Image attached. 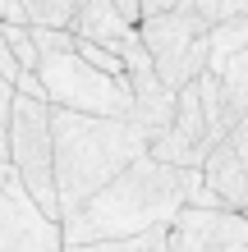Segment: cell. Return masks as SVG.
<instances>
[{
    "label": "cell",
    "mask_w": 248,
    "mask_h": 252,
    "mask_svg": "<svg viewBox=\"0 0 248 252\" xmlns=\"http://www.w3.org/2000/svg\"><path fill=\"white\" fill-rule=\"evenodd\" d=\"M202 170L170 165L142 152L134 165H124L106 188H97L87 202L60 220L65 243H97V239H134L156 225H175V216L193 202Z\"/></svg>",
    "instance_id": "6da1fadb"
},
{
    "label": "cell",
    "mask_w": 248,
    "mask_h": 252,
    "mask_svg": "<svg viewBox=\"0 0 248 252\" xmlns=\"http://www.w3.org/2000/svg\"><path fill=\"white\" fill-rule=\"evenodd\" d=\"M51 142H55V188H60V220L106 188L124 165L152 152V138L134 115H87L51 106Z\"/></svg>",
    "instance_id": "7a4b0ae2"
},
{
    "label": "cell",
    "mask_w": 248,
    "mask_h": 252,
    "mask_svg": "<svg viewBox=\"0 0 248 252\" xmlns=\"http://www.w3.org/2000/svg\"><path fill=\"white\" fill-rule=\"evenodd\" d=\"M138 37L147 46L161 83L179 92L184 83H193L212 60V23L202 19L198 0H184L175 9H161V14H147L138 23Z\"/></svg>",
    "instance_id": "3957f363"
},
{
    "label": "cell",
    "mask_w": 248,
    "mask_h": 252,
    "mask_svg": "<svg viewBox=\"0 0 248 252\" xmlns=\"http://www.w3.org/2000/svg\"><path fill=\"white\" fill-rule=\"evenodd\" d=\"M9 165L23 192L51 220H60V188H55V142H51V106L41 96L14 92L9 110Z\"/></svg>",
    "instance_id": "277c9868"
},
{
    "label": "cell",
    "mask_w": 248,
    "mask_h": 252,
    "mask_svg": "<svg viewBox=\"0 0 248 252\" xmlns=\"http://www.w3.org/2000/svg\"><path fill=\"white\" fill-rule=\"evenodd\" d=\"M0 252H65L60 220L28 197L19 174L0 179Z\"/></svg>",
    "instance_id": "5b68a950"
},
{
    "label": "cell",
    "mask_w": 248,
    "mask_h": 252,
    "mask_svg": "<svg viewBox=\"0 0 248 252\" xmlns=\"http://www.w3.org/2000/svg\"><path fill=\"white\" fill-rule=\"evenodd\" d=\"M212 128H207V110H202V96H198V78L179 87V101H175V124L152 142V156L156 160H170V165H188V170H202V160L212 152Z\"/></svg>",
    "instance_id": "8992f818"
},
{
    "label": "cell",
    "mask_w": 248,
    "mask_h": 252,
    "mask_svg": "<svg viewBox=\"0 0 248 252\" xmlns=\"http://www.w3.org/2000/svg\"><path fill=\"white\" fill-rule=\"evenodd\" d=\"M170 239L188 252H248V211L230 206H184Z\"/></svg>",
    "instance_id": "52a82bcc"
},
{
    "label": "cell",
    "mask_w": 248,
    "mask_h": 252,
    "mask_svg": "<svg viewBox=\"0 0 248 252\" xmlns=\"http://www.w3.org/2000/svg\"><path fill=\"white\" fill-rule=\"evenodd\" d=\"M202 184H207L216 197H221V206H230V211H248V165L244 156L235 152V142H216L207 160H202Z\"/></svg>",
    "instance_id": "ba28073f"
},
{
    "label": "cell",
    "mask_w": 248,
    "mask_h": 252,
    "mask_svg": "<svg viewBox=\"0 0 248 252\" xmlns=\"http://www.w3.org/2000/svg\"><path fill=\"white\" fill-rule=\"evenodd\" d=\"M74 32L83 41H97V46L115 51L124 60V46L138 37V28L115 9V0H78V14H74Z\"/></svg>",
    "instance_id": "9c48e42d"
},
{
    "label": "cell",
    "mask_w": 248,
    "mask_h": 252,
    "mask_svg": "<svg viewBox=\"0 0 248 252\" xmlns=\"http://www.w3.org/2000/svg\"><path fill=\"white\" fill-rule=\"evenodd\" d=\"M221 78V96H225V110H230V124H239L248 115V51L230 55L221 69H212Z\"/></svg>",
    "instance_id": "30bf717a"
},
{
    "label": "cell",
    "mask_w": 248,
    "mask_h": 252,
    "mask_svg": "<svg viewBox=\"0 0 248 252\" xmlns=\"http://www.w3.org/2000/svg\"><path fill=\"white\" fill-rule=\"evenodd\" d=\"M65 252H170V225H156L134 239H97V243H65Z\"/></svg>",
    "instance_id": "8fae6325"
},
{
    "label": "cell",
    "mask_w": 248,
    "mask_h": 252,
    "mask_svg": "<svg viewBox=\"0 0 248 252\" xmlns=\"http://www.w3.org/2000/svg\"><path fill=\"white\" fill-rule=\"evenodd\" d=\"M239 51H248V19L212 23V60H207V69H221L230 55H239Z\"/></svg>",
    "instance_id": "7c38bea8"
},
{
    "label": "cell",
    "mask_w": 248,
    "mask_h": 252,
    "mask_svg": "<svg viewBox=\"0 0 248 252\" xmlns=\"http://www.w3.org/2000/svg\"><path fill=\"white\" fill-rule=\"evenodd\" d=\"M23 5V23L33 28H74L78 0H19Z\"/></svg>",
    "instance_id": "4fadbf2b"
},
{
    "label": "cell",
    "mask_w": 248,
    "mask_h": 252,
    "mask_svg": "<svg viewBox=\"0 0 248 252\" xmlns=\"http://www.w3.org/2000/svg\"><path fill=\"white\" fill-rule=\"evenodd\" d=\"M202 19L221 23V19H248V0H198Z\"/></svg>",
    "instance_id": "5bb4252c"
},
{
    "label": "cell",
    "mask_w": 248,
    "mask_h": 252,
    "mask_svg": "<svg viewBox=\"0 0 248 252\" xmlns=\"http://www.w3.org/2000/svg\"><path fill=\"white\" fill-rule=\"evenodd\" d=\"M230 142H235V152L244 156V165H248V115L235 124V133H230Z\"/></svg>",
    "instance_id": "9a60e30c"
},
{
    "label": "cell",
    "mask_w": 248,
    "mask_h": 252,
    "mask_svg": "<svg viewBox=\"0 0 248 252\" xmlns=\"http://www.w3.org/2000/svg\"><path fill=\"white\" fill-rule=\"evenodd\" d=\"M115 9H120V14H124V19L134 23V28L142 23V0H115Z\"/></svg>",
    "instance_id": "2e32d148"
},
{
    "label": "cell",
    "mask_w": 248,
    "mask_h": 252,
    "mask_svg": "<svg viewBox=\"0 0 248 252\" xmlns=\"http://www.w3.org/2000/svg\"><path fill=\"white\" fill-rule=\"evenodd\" d=\"M0 19H9V23H23V5H19V0H0Z\"/></svg>",
    "instance_id": "e0dca14e"
},
{
    "label": "cell",
    "mask_w": 248,
    "mask_h": 252,
    "mask_svg": "<svg viewBox=\"0 0 248 252\" xmlns=\"http://www.w3.org/2000/svg\"><path fill=\"white\" fill-rule=\"evenodd\" d=\"M175 5H184V0H142V19L147 14H161V9H175Z\"/></svg>",
    "instance_id": "ac0fdd59"
},
{
    "label": "cell",
    "mask_w": 248,
    "mask_h": 252,
    "mask_svg": "<svg viewBox=\"0 0 248 252\" xmlns=\"http://www.w3.org/2000/svg\"><path fill=\"white\" fill-rule=\"evenodd\" d=\"M170 252H188V248H179V243H175V239H170Z\"/></svg>",
    "instance_id": "d6986e66"
}]
</instances>
